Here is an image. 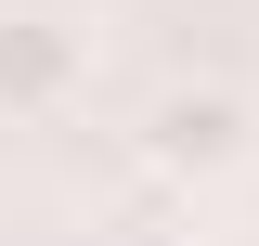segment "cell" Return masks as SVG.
Returning a JSON list of instances; mask_svg holds the SVG:
<instances>
[{"mask_svg": "<svg viewBox=\"0 0 259 246\" xmlns=\"http://www.w3.org/2000/svg\"><path fill=\"white\" fill-rule=\"evenodd\" d=\"M143 169L156 182H246L259 169V104L246 91H221V78H168L156 104H143Z\"/></svg>", "mask_w": 259, "mask_h": 246, "instance_id": "1", "label": "cell"}, {"mask_svg": "<svg viewBox=\"0 0 259 246\" xmlns=\"http://www.w3.org/2000/svg\"><path fill=\"white\" fill-rule=\"evenodd\" d=\"M91 78V39L65 13H0V117H65Z\"/></svg>", "mask_w": 259, "mask_h": 246, "instance_id": "2", "label": "cell"}, {"mask_svg": "<svg viewBox=\"0 0 259 246\" xmlns=\"http://www.w3.org/2000/svg\"><path fill=\"white\" fill-rule=\"evenodd\" d=\"M194 246H246V233H194Z\"/></svg>", "mask_w": 259, "mask_h": 246, "instance_id": "3", "label": "cell"}]
</instances>
